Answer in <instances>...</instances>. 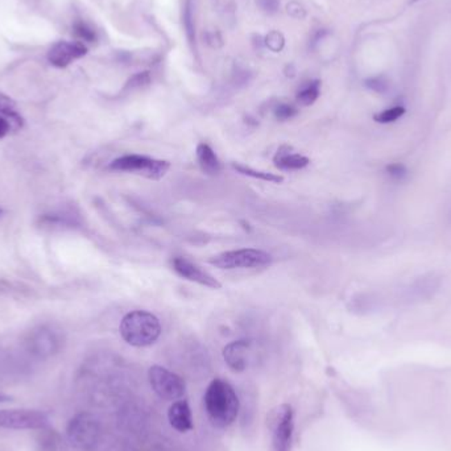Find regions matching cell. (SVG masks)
<instances>
[{"mask_svg": "<svg viewBox=\"0 0 451 451\" xmlns=\"http://www.w3.org/2000/svg\"><path fill=\"white\" fill-rule=\"evenodd\" d=\"M110 169L136 173L149 180H161L170 169V164L149 156L127 155L115 158L110 164Z\"/></svg>", "mask_w": 451, "mask_h": 451, "instance_id": "5b68a950", "label": "cell"}, {"mask_svg": "<svg viewBox=\"0 0 451 451\" xmlns=\"http://www.w3.org/2000/svg\"><path fill=\"white\" fill-rule=\"evenodd\" d=\"M266 44H267L269 49H272L273 52H279V50H282V46H284V37H282V33H279V32H272L267 36Z\"/></svg>", "mask_w": 451, "mask_h": 451, "instance_id": "484cf974", "label": "cell"}, {"mask_svg": "<svg viewBox=\"0 0 451 451\" xmlns=\"http://www.w3.org/2000/svg\"><path fill=\"white\" fill-rule=\"evenodd\" d=\"M74 35L82 40V42H86V43H94L97 40V35H95V30L93 28H90L86 23L84 21H77L74 24Z\"/></svg>", "mask_w": 451, "mask_h": 451, "instance_id": "44dd1931", "label": "cell"}, {"mask_svg": "<svg viewBox=\"0 0 451 451\" xmlns=\"http://www.w3.org/2000/svg\"><path fill=\"white\" fill-rule=\"evenodd\" d=\"M295 433V412L289 404H282L273 417V448L275 451H291Z\"/></svg>", "mask_w": 451, "mask_h": 451, "instance_id": "ba28073f", "label": "cell"}, {"mask_svg": "<svg viewBox=\"0 0 451 451\" xmlns=\"http://www.w3.org/2000/svg\"><path fill=\"white\" fill-rule=\"evenodd\" d=\"M387 173L396 181H403L408 176V169L404 164L395 163V164H391L387 167Z\"/></svg>", "mask_w": 451, "mask_h": 451, "instance_id": "603a6c76", "label": "cell"}, {"mask_svg": "<svg viewBox=\"0 0 451 451\" xmlns=\"http://www.w3.org/2000/svg\"><path fill=\"white\" fill-rule=\"evenodd\" d=\"M122 338L134 347L154 344L161 335V324L149 311H135L126 314L119 326Z\"/></svg>", "mask_w": 451, "mask_h": 451, "instance_id": "7a4b0ae2", "label": "cell"}, {"mask_svg": "<svg viewBox=\"0 0 451 451\" xmlns=\"http://www.w3.org/2000/svg\"><path fill=\"white\" fill-rule=\"evenodd\" d=\"M259 4L268 14H275L279 10V0H259Z\"/></svg>", "mask_w": 451, "mask_h": 451, "instance_id": "4316f807", "label": "cell"}, {"mask_svg": "<svg viewBox=\"0 0 451 451\" xmlns=\"http://www.w3.org/2000/svg\"><path fill=\"white\" fill-rule=\"evenodd\" d=\"M197 160L201 169L203 170L206 174L214 176V174H218L222 169L218 156L215 155L212 147L208 145L206 142L198 144Z\"/></svg>", "mask_w": 451, "mask_h": 451, "instance_id": "2e32d148", "label": "cell"}, {"mask_svg": "<svg viewBox=\"0 0 451 451\" xmlns=\"http://www.w3.org/2000/svg\"><path fill=\"white\" fill-rule=\"evenodd\" d=\"M320 87H321L320 81H314V82L308 84L305 87H302V90H300L297 94L298 103H301L302 106L313 104L320 97Z\"/></svg>", "mask_w": 451, "mask_h": 451, "instance_id": "d6986e66", "label": "cell"}, {"mask_svg": "<svg viewBox=\"0 0 451 451\" xmlns=\"http://www.w3.org/2000/svg\"><path fill=\"white\" fill-rule=\"evenodd\" d=\"M173 269L178 276L189 282H197L199 285L212 288V289H221L222 284L218 282L212 275L206 272L205 269L198 267L197 264L189 261L185 257H174L172 261Z\"/></svg>", "mask_w": 451, "mask_h": 451, "instance_id": "9c48e42d", "label": "cell"}, {"mask_svg": "<svg viewBox=\"0 0 451 451\" xmlns=\"http://www.w3.org/2000/svg\"><path fill=\"white\" fill-rule=\"evenodd\" d=\"M10 400H11V397H10V396L3 395V394H0V403H6V401H10Z\"/></svg>", "mask_w": 451, "mask_h": 451, "instance_id": "f1b7e54d", "label": "cell"}, {"mask_svg": "<svg viewBox=\"0 0 451 451\" xmlns=\"http://www.w3.org/2000/svg\"><path fill=\"white\" fill-rule=\"evenodd\" d=\"M205 408L212 425L228 427L239 414V397L234 387L222 379L212 380L205 394Z\"/></svg>", "mask_w": 451, "mask_h": 451, "instance_id": "6da1fadb", "label": "cell"}, {"mask_svg": "<svg viewBox=\"0 0 451 451\" xmlns=\"http://www.w3.org/2000/svg\"><path fill=\"white\" fill-rule=\"evenodd\" d=\"M405 113V109L403 106H395L391 109H387L380 113L375 115V120L381 125H388V123H394L396 120H398Z\"/></svg>", "mask_w": 451, "mask_h": 451, "instance_id": "ffe728a7", "label": "cell"}, {"mask_svg": "<svg viewBox=\"0 0 451 451\" xmlns=\"http://www.w3.org/2000/svg\"><path fill=\"white\" fill-rule=\"evenodd\" d=\"M149 81H151L149 73H147V71L138 73V74H135V75L128 81V87H131V89L144 87V86H147L149 84Z\"/></svg>", "mask_w": 451, "mask_h": 451, "instance_id": "d4e9b609", "label": "cell"}, {"mask_svg": "<svg viewBox=\"0 0 451 451\" xmlns=\"http://www.w3.org/2000/svg\"><path fill=\"white\" fill-rule=\"evenodd\" d=\"M276 168L282 170H300L306 168L311 164V160L305 156L291 154V148L284 145L273 158Z\"/></svg>", "mask_w": 451, "mask_h": 451, "instance_id": "9a60e30c", "label": "cell"}, {"mask_svg": "<svg viewBox=\"0 0 451 451\" xmlns=\"http://www.w3.org/2000/svg\"><path fill=\"white\" fill-rule=\"evenodd\" d=\"M148 379L156 395L164 400H180L186 394V383L183 378L164 367H151Z\"/></svg>", "mask_w": 451, "mask_h": 451, "instance_id": "8992f818", "label": "cell"}, {"mask_svg": "<svg viewBox=\"0 0 451 451\" xmlns=\"http://www.w3.org/2000/svg\"><path fill=\"white\" fill-rule=\"evenodd\" d=\"M68 438L71 445L81 451H93L102 438V426L90 413H80L68 425Z\"/></svg>", "mask_w": 451, "mask_h": 451, "instance_id": "3957f363", "label": "cell"}, {"mask_svg": "<svg viewBox=\"0 0 451 451\" xmlns=\"http://www.w3.org/2000/svg\"><path fill=\"white\" fill-rule=\"evenodd\" d=\"M223 359L234 372L246 371L251 360V342L241 339L228 343L223 349Z\"/></svg>", "mask_w": 451, "mask_h": 451, "instance_id": "7c38bea8", "label": "cell"}, {"mask_svg": "<svg viewBox=\"0 0 451 451\" xmlns=\"http://www.w3.org/2000/svg\"><path fill=\"white\" fill-rule=\"evenodd\" d=\"M59 349V338L50 329H40L29 339V350L40 358H46L57 353Z\"/></svg>", "mask_w": 451, "mask_h": 451, "instance_id": "4fadbf2b", "label": "cell"}, {"mask_svg": "<svg viewBox=\"0 0 451 451\" xmlns=\"http://www.w3.org/2000/svg\"><path fill=\"white\" fill-rule=\"evenodd\" d=\"M1 214H3V210H1V209H0V215H1Z\"/></svg>", "mask_w": 451, "mask_h": 451, "instance_id": "f546056e", "label": "cell"}, {"mask_svg": "<svg viewBox=\"0 0 451 451\" xmlns=\"http://www.w3.org/2000/svg\"><path fill=\"white\" fill-rule=\"evenodd\" d=\"M48 423V416L35 409H4L0 410V426L12 430L43 429Z\"/></svg>", "mask_w": 451, "mask_h": 451, "instance_id": "52a82bcc", "label": "cell"}, {"mask_svg": "<svg viewBox=\"0 0 451 451\" xmlns=\"http://www.w3.org/2000/svg\"><path fill=\"white\" fill-rule=\"evenodd\" d=\"M210 264L219 269L263 268L272 264V255L257 248L226 251L210 259Z\"/></svg>", "mask_w": 451, "mask_h": 451, "instance_id": "277c9868", "label": "cell"}, {"mask_svg": "<svg viewBox=\"0 0 451 451\" xmlns=\"http://www.w3.org/2000/svg\"><path fill=\"white\" fill-rule=\"evenodd\" d=\"M87 48L82 43L58 42L48 52V61L57 68H66L74 59L85 56Z\"/></svg>", "mask_w": 451, "mask_h": 451, "instance_id": "8fae6325", "label": "cell"}, {"mask_svg": "<svg viewBox=\"0 0 451 451\" xmlns=\"http://www.w3.org/2000/svg\"><path fill=\"white\" fill-rule=\"evenodd\" d=\"M441 286V280L434 275H426L416 279L414 282H410L408 286L404 288L401 297L407 302H420L423 300L433 298L437 293Z\"/></svg>", "mask_w": 451, "mask_h": 451, "instance_id": "30bf717a", "label": "cell"}, {"mask_svg": "<svg viewBox=\"0 0 451 451\" xmlns=\"http://www.w3.org/2000/svg\"><path fill=\"white\" fill-rule=\"evenodd\" d=\"M170 426L180 433H186L193 429L192 409L186 400H177L170 405L168 410Z\"/></svg>", "mask_w": 451, "mask_h": 451, "instance_id": "5bb4252c", "label": "cell"}, {"mask_svg": "<svg viewBox=\"0 0 451 451\" xmlns=\"http://www.w3.org/2000/svg\"><path fill=\"white\" fill-rule=\"evenodd\" d=\"M232 168L240 174H243V176H248V177L257 178V180H261V181H266V183H282L284 181L282 176L275 174V173H268V172H263V170L252 169V168L241 165V164L232 163Z\"/></svg>", "mask_w": 451, "mask_h": 451, "instance_id": "e0dca14e", "label": "cell"}, {"mask_svg": "<svg viewBox=\"0 0 451 451\" xmlns=\"http://www.w3.org/2000/svg\"><path fill=\"white\" fill-rule=\"evenodd\" d=\"M11 128H12V126H11V122H10L6 116H1V115H0V139L4 138V136L10 132Z\"/></svg>", "mask_w": 451, "mask_h": 451, "instance_id": "83f0119b", "label": "cell"}, {"mask_svg": "<svg viewBox=\"0 0 451 451\" xmlns=\"http://www.w3.org/2000/svg\"><path fill=\"white\" fill-rule=\"evenodd\" d=\"M297 113H298V111H297V109L295 106H292V104H286V103H282V104H279V106L275 109V115H276V118H277L279 120H282V122L295 118Z\"/></svg>", "mask_w": 451, "mask_h": 451, "instance_id": "7402d4cb", "label": "cell"}, {"mask_svg": "<svg viewBox=\"0 0 451 451\" xmlns=\"http://www.w3.org/2000/svg\"><path fill=\"white\" fill-rule=\"evenodd\" d=\"M366 86L372 90V91H376V93H385L388 90V81L383 77H375V78H369L367 80Z\"/></svg>", "mask_w": 451, "mask_h": 451, "instance_id": "cb8c5ba5", "label": "cell"}, {"mask_svg": "<svg viewBox=\"0 0 451 451\" xmlns=\"http://www.w3.org/2000/svg\"><path fill=\"white\" fill-rule=\"evenodd\" d=\"M15 107L14 100L0 93V115L6 116L11 122V126L17 129L23 126V118L16 113Z\"/></svg>", "mask_w": 451, "mask_h": 451, "instance_id": "ac0fdd59", "label": "cell"}]
</instances>
